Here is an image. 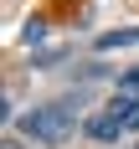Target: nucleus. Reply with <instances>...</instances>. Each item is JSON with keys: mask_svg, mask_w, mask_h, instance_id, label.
Listing matches in <instances>:
<instances>
[{"mask_svg": "<svg viewBox=\"0 0 139 149\" xmlns=\"http://www.w3.org/2000/svg\"><path fill=\"white\" fill-rule=\"evenodd\" d=\"M119 46H139V31H108V36H98V52H119Z\"/></svg>", "mask_w": 139, "mask_h": 149, "instance_id": "obj_2", "label": "nucleus"}, {"mask_svg": "<svg viewBox=\"0 0 139 149\" xmlns=\"http://www.w3.org/2000/svg\"><path fill=\"white\" fill-rule=\"evenodd\" d=\"M21 134L36 139V144H67V139L77 134V108H67V103L31 108L26 118H21Z\"/></svg>", "mask_w": 139, "mask_h": 149, "instance_id": "obj_1", "label": "nucleus"}, {"mask_svg": "<svg viewBox=\"0 0 139 149\" xmlns=\"http://www.w3.org/2000/svg\"><path fill=\"white\" fill-rule=\"evenodd\" d=\"M88 134H93V139H119V134H124V123L113 118V113H103V118H93V123H88Z\"/></svg>", "mask_w": 139, "mask_h": 149, "instance_id": "obj_3", "label": "nucleus"}, {"mask_svg": "<svg viewBox=\"0 0 139 149\" xmlns=\"http://www.w3.org/2000/svg\"><path fill=\"white\" fill-rule=\"evenodd\" d=\"M5 149H21V144H5Z\"/></svg>", "mask_w": 139, "mask_h": 149, "instance_id": "obj_4", "label": "nucleus"}]
</instances>
